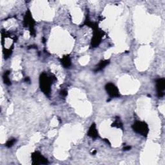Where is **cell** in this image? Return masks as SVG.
I'll return each instance as SVG.
<instances>
[{
	"label": "cell",
	"instance_id": "cell-4",
	"mask_svg": "<svg viewBox=\"0 0 165 165\" xmlns=\"http://www.w3.org/2000/svg\"><path fill=\"white\" fill-rule=\"evenodd\" d=\"M97 132H96V130L95 128V127H94V125L92 126V127L90 128V131H89V135H91V136H92V137H96V135H97Z\"/></svg>",
	"mask_w": 165,
	"mask_h": 165
},
{
	"label": "cell",
	"instance_id": "cell-1",
	"mask_svg": "<svg viewBox=\"0 0 165 165\" xmlns=\"http://www.w3.org/2000/svg\"><path fill=\"white\" fill-rule=\"evenodd\" d=\"M144 124L145 123H138L136 124L135 126V130H136L139 133L146 134L147 132V126Z\"/></svg>",
	"mask_w": 165,
	"mask_h": 165
},
{
	"label": "cell",
	"instance_id": "cell-2",
	"mask_svg": "<svg viewBox=\"0 0 165 165\" xmlns=\"http://www.w3.org/2000/svg\"><path fill=\"white\" fill-rule=\"evenodd\" d=\"M108 92L112 96H118V92L116 87L112 84H108L107 87Z\"/></svg>",
	"mask_w": 165,
	"mask_h": 165
},
{
	"label": "cell",
	"instance_id": "cell-3",
	"mask_svg": "<svg viewBox=\"0 0 165 165\" xmlns=\"http://www.w3.org/2000/svg\"><path fill=\"white\" fill-rule=\"evenodd\" d=\"M157 90L158 93L159 94L160 96H162L164 94V79H159L157 81Z\"/></svg>",
	"mask_w": 165,
	"mask_h": 165
}]
</instances>
